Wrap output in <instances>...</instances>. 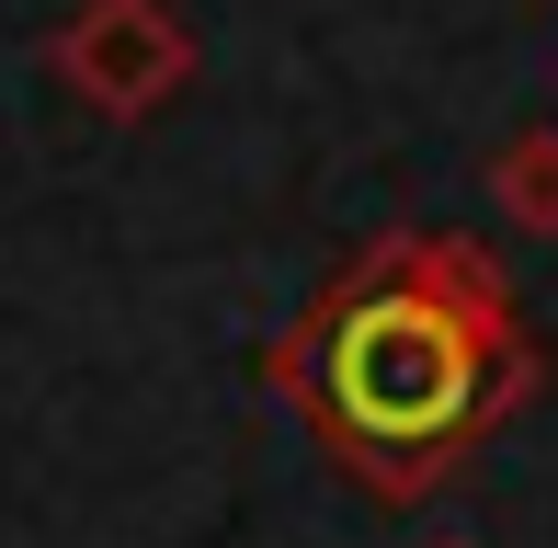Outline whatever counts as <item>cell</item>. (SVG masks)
I'll return each instance as SVG.
<instances>
[{
	"instance_id": "1",
	"label": "cell",
	"mask_w": 558,
	"mask_h": 548,
	"mask_svg": "<svg viewBox=\"0 0 558 548\" xmlns=\"http://www.w3.org/2000/svg\"><path fill=\"white\" fill-rule=\"evenodd\" d=\"M263 378L353 491L434 503L536 401V332L478 240L388 229L274 332Z\"/></svg>"
},
{
	"instance_id": "2",
	"label": "cell",
	"mask_w": 558,
	"mask_h": 548,
	"mask_svg": "<svg viewBox=\"0 0 558 548\" xmlns=\"http://www.w3.org/2000/svg\"><path fill=\"white\" fill-rule=\"evenodd\" d=\"M46 69H58V92H81L92 115L148 127L160 104H183L194 35H183V12H171V0H81V12L46 35Z\"/></svg>"
},
{
	"instance_id": "3",
	"label": "cell",
	"mask_w": 558,
	"mask_h": 548,
	"mask_svg": "<svg viewBox=\"0 0 558 548\" xmlns=\"http://www.w3.org/2000/svg\"><path fill=\"white\" fill-rule=\"evenodd\" d=\"M490 206L513 217V229L558 240V127H524V138L490 148Z\"/></svg>"
},
{
	"instance_id": "4",
	"label": "cell",
	"mask_w": 558,
	"mask_h": 548,
	"mask_svg": "<svg viewBox=\"0 0 558 548\" xmlns=\"http://www.w3.org/2000/svg\"><path fill=\"white\" fill-rule=\"evenodd\" d=\"M434 548H478V537H434Z\"/></svg>"
}]
</instances>
